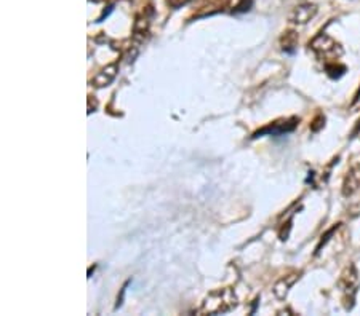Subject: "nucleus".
Returning <instances> with one entry per match:
<instances>
[{
    "mask_svg": "<svg viewBox=\"0 0 360 316\" xmlns=\"http://www.w3.org/2000/svg\"><path fill=\"white\" fill-rule=\"evenodd\" d=\"M237 307V296L232 289H219L212 294H208V297L205 299L201 312L210 313V315H218V313H228L232 308Z\"/></svg>",
    "mask_w": 360,
    "mask_h": 316,
    "instance_id": "obj_1",
    "label": "nucleus"
},
{
    "mask_svg": "<svg viewBox=\"0 0 360 316\" xmlns=\"http://www.w3.org/2000/svg\"><path fill=\"white\" fill-rule=\"evenodd\" d=\"M312 52L315 53L320 61H325V64L336 63L338 58L343 54V48L333 38L329 37L326 34H319L314 40L309 43Z\"/></svg>",
    "mask_w": 360,
    "mask_h": 316,
    "instance_id": "obj_2",
    "label": "nucleus"
},
{
    "mask_svg": "<svg viewBox=\"0 0 360 316\" xmlns=\"http://www.w3.org/2000/svg\"><path fill=\"white\" fill-rule=\"evenodd\" d=\"M340 287L341 291L345 292V302L347 305V301L351 302V307H352V302H354V297H356V292H357V287H359V273L354 265H349V267L345 269V271L341 273V278H340Z\"/></svg>",
    "mask_w": 360,
    "mask_h": 316,
    "instance_id": "obj_3",
    "label": "nucleus"
},
{
    "mask_svg": "<svg viewBox=\"0 0 360 316\" xmlns=\"http://www.w3.org/2000/svg\"><path fill=\"white\" fill-rule=\"evenodd\" d=\"M315 15H317V5L301 3L291 12L290 21L295 24H306L315 18Z\"/></svg>",
    "mask_w": 360,
    "mask_h": 316,
    "instance_id": "obj_4",
    "label": "nucleus"
},
{
    "mask_svg": "<svg viewBox=\"0 0 360 316\" xmlns=\"http://www.w3.org/2000/svg\"><path fill=\"white\" fill-rule=\"evenodd\" d=\"M343 195L346 198L360 195V166H354L345 177L343 184Z\"/></svg>",
    "mask_w": 360,
    "mask_h": 316,
    "instance_id": "obj_5",
    "label": "nucleus"
},
{
    "mask_svg": "<svg viewBox=\"0 0 360 316\" xmlns=\"http://www.w3.org/2000/svg\"><path fill=\"white\" fill-rule=\"evenodd\" d=\"M298 121H300L298 119H290V120H287L285 123H274L273 126H268V128L258 131L254 136L263 135V133H269V135H274V136L275 135H285V133H290V131L296 128Z\"/></svg>",
    "mask_w": 360,
    "mask_h": 316,
    "instance_id": "obj_6",
    "label": "nucleus"
},
{
    "mask_svg": "<svg viewBox=\"0 0 360 316\" xmlns=\"http://www.w3.org/2000/svg\"><path fill=\"white\" fill-rule=\"evenodd\" d=\"M115 75H117V66H115V64L108 66L106 69H103L95 77V79H93V83H95V86H98V88L108 86L109 83L115 79Z\"/></svg>",
    "mask_w": 360,
    "mask_h": 316,
    "instance_id": "obj_7",
    "label": "nucleus"
},
{
    "mask_svg": "<svg viewBox=\"0 0 360 316\" xmlns=\"http://www.w3.org/2000/svg\"><path fill=\"white\" fill-rule=\"evenodd\" d=\"M300 278V275H290V276H285V278H282V280H279L277 281V285L274 286V292H275V296L279 297V299H285L287 297V294H288V291H290V287L295 285L296 283V280Z\"/></svg>",
    "mask_w": 360,
    "mask_h": 316,
    "instance_id": "obj_8",
    "label": "nucleus"
},
{
    "mask_svg": "<svg viewBox=\"0 0 360 316\" xmlns=\"http://www.w3.org/2000/svg\"><path fill=\"white\" fill-rule=\"evenodd\" d=\"M282 50L287 53H295V48L298 45V34L295 31H288L284 34V37H282Z\"/></svg>",
    "mask_w": 360,
    "mask_h": 316,
    "instance_id": "obj_9",
    "label": "nucleus"
},
{
    "mask_svg": "<svg viewBox=\"0 0 360 316\" xmlns=\"http://www.w3.org/2000/svg\"><path fill=\"white\" fill-rule=\"evenodd\" d=\"M325 70H326V74H329L330 77H333V79H338V77H341L343 74H345L346 68H345V66L338 64V61H336V63L325 64Z\"/></svg>",
    "mask_w": 360,
    "mask_h": 316,
    "instance_id": "obj_10",
    "label": "nucleus"
},
{
    "mask_svg": "<svg viewBox=\"0 0 360 316\" xmlns=\"http://www.w3.org/2000/svg\"><path fill=\"white\" fill-rule=\"evenodd\" d=\"M189 2H191V0H167V5L171 8H181Z\"/></svg>",
    "mask_w": 360,
    "mask_h": 316,
    "instance_id": "obj_11",
    "label": "nucleus"
}]
</instances>
